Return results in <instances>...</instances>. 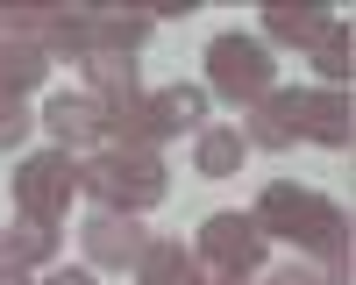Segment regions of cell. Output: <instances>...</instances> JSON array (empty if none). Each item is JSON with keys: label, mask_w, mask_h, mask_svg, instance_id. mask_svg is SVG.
Masks as SVG:
<instances>
[{"label": "cell", "mask_w": 356, "mask_h": 285, "mask_svg": "<svg viewBox=\"0 0 356 285\" xmlns=\"http://www.w3.org/2000/svg\"><path fill=\"white\" fill-rule=\"evenodd\" d=\"M250 214H257L264 236H285V243H300V250H314V256H328V264L349 256V214L335 207L328 193H314V186L278 179V186H264V200H257Z\"/></svg>", "instance_id": "obj_1"}, {"label": "cell", "mask_w": 356, "mask_h": 285, "mask_svg": "<svg viewBox=\"0 0 356 285\" xmlns=\"http://www.w3.org/2000/svg\"><path fill=\"white\" fill-rule=\"evenodd\" d=\"M79 186L114 214H150L171 193V171L157 164V150H93L79 164Z\"/></svg>", "instance_id": "obj_2"}, {"label": "cell", "mask_w": 356, "mask_h": 285, "mask_svg": "<svg viewBox=\"0 0 356 285\" xmlns=\"http://www.w3.org/2000/svg\"><path fill=\"white\" fill-rule=\"evenodd\" d=\"M271 86H278V65H271V50H264L257 36L228 28V36L207 43V100L221 93L228 107H257Z\"/></svg>", "instance_id": "obj_3"}, {"label": "cell", "mask_w": 356, "mask_h": 285, "mask_svg": "<svg viewBox=\"0 0 356 285\" xmlns=\"http://www.w3.org/2000/svg\"><path fill=\"white\" fill-rule=\"evenodd\" d=\"M193 256H200V271H214V278H257L264 271V256H271V236L257 228V214H207L200 221V236H193Z\"/></svg>", "instance_id": "obj_4"}, {"label": "cell", "mask_w": 356, "mask_h": 285, "mask_svg": "<svg viewBox=\"0 0 356 285\" xmlns=\"http://www.w3.org/2000/svg\"><path fill=\"white\" fill-rule=\"evenodd\" d=\"M72 193H79V164H72V150H36V157H22V171H15V214L22 221H43V228H57L65 221V207H72Z\"/></svg>", "instance_id": "obj_5"}, {"label": "cell", "mask_w": 356, "mask_h": 285, "mask_svg": "<svg viewBox=\"0 0 356 285\" xmlns=\"http://www.w3.org/2000/svg\"><path fill=\"white\" fill-rule=\"evenodd\" d=\"M79 243H86V264H93V271H136V256L150 250L143 221L136 214H114V207H100L93 221H86Z\"/></svg>", "instance_id": "obj_6"}, {"label": "cell", "mask_w": 356, "mask_h": 285, "mask_svg": "<svg viewBox=\"0 0 356 285\" xmlns=\"http://www.w3.org/2000/svg\"><path fill=\"white\" fill-rule=\"evenodd\" d=\"M43 129L57 136V150H93V142H107V107L93 93H50Z\"/></svg>", "instance_id": "obj_7"}, {"label": "cell", "mask_w": 356, "mask_h": 285, "mask_svg": "<svg viewBox=\"0 0 356 285\" xmlns=\"http://www.w3.org/2000/svg\"><path fill=\"white\" fill-rule=\"evenodd\" d=\"M207 86H164V93H143V122H150V142H171L186 129H207Z\"/></svg>", "instance_id": "obj_8"}, {"label": "cell", "mask_w": 356, "mask_h": 285, "mask_svg": "<svg viewBox=\"0 0 356 285\" xmlns=\"http://www.w3.org/2000/svg\"><path fill=\"white\" fill-rule=\"evenodd\" d=\"M243 142L250 150H285V142H300V86H271V93L250 107Z\"/></svg>", "instance_id": "obj_9"}, {"label": "cell", "mask_w": 356, "mask_h": 285, "mask_svg": "<svg viewBox=\"0 0 356 285\" xmlns=\"http://www.w3.org/2000/svg\"><path fill=\"white\" fill-rule=\"evenodd\" d=\"M328 28H335V15L328 8H314V0H271V8H264V50H271V43H321V36H328Z\"/></svg>", "instance_id": "obj_10"}, {"label": "cell", "mask_w": 356, "mask_h": 285, "mask_svg": "<svg viewBox=\"0 0 356 285\" xmlns=\"http://www.w3.org/2000/svg\"><path fill=\"white\" fill-rule=\"evenodd\" d=\"M300 136L321 142V150H342V142H349V93L307 86V93H300Z\"/></svg>", "instance_id": "obj_11"}, {"label": "cell", "mask_w": 356, "mask_h": 285, "mask_svg": "<svg viewBox=\"0 0 356 285\" xmlns=\"http://www.w3.org/2000/svg\"><path fill=\"white\" fill-rule=\"evenodd\" d=\"M250 157V142L235 122H207L200 142H193V164H200V179H235V164Z\"/></svg>", "instance_id": "obj_12"}, {"label": "cell", "mask_w": 356, "mask_h": 285, "mask_svg": "<svg viewBox=\"0 0 356 285\" xmlns=\"http://www.w3.org/2000/svg\"><path fill=\"white\" fill-rule=\"evenodd\" d=\"M43 72H50V50L43 43H22V36L0 43V100H22L29 86H43Z\"/></svg>", "instance_id": "obj_13"}, {"label": "cell", "mask_w": 356, "mask_h": 285, "mask_svg": "<svg viewBox=\"0 0 356 285\" xmlns=\"http://www.w3.org/2000/svg\"><path fill=\"white\" fill-rule=\"evenodd\" d=\"M136 278L143 285H207L200 278V256L186 243H150V250L136 256Z\"/></svg>", "instance_id": "obj_14"}, {"label": "cell", "mask_w": 356, "mask_h": 285, "mask_svg": "<svg viewBox=\"0 0 356 285\" xmlns=\"http://www.w3.org/2000/svg\"><path fill=\"white\" fill-rule=\"evenodd\" d=\"M86 86H93V100L114 114V107H129L143 100V86H136V57H86Z\"/></svg>", "instance_id": "obj_15"}, {"label": "cell", "mask_w": 356, "mask_h": 285, "mask_svg": "<svg viewBox=\"0 0 356 285\" xmlns=\"http://www.w3.org/2000/svg\"><path fill=\"white\" fill-rule=\"evenodd\" d=\"M0 256H8V264H22V271H36V264H50V256H57V228L15 214V228H0Z\"/></svg>", "instance_id": "obj_16"}, {"label": "cell", "mask_w": 356, "mask_h": 285, "mask_svg": "<svg viewBox=\"0 0 356 285\" xmlns=\"http://www.w3.org/2000/svg\"><path fill=\"white\" fill-rule=\"evenodd\" d=\"M314 72H321V86H335V93H349V22H335L328 36L314 43Z\"/></svg>", "instance_id": "obj_17"}, {"label": "cell", "mask_w": 356, "mask_h": 285, "mask_svg": "<svg viewBox=\"0 0 356 285\" xmlns=\"http://www.w3.org/2000/svg\"><path fill=\"white\" fill-rule=\"evenodd\" d=\"M29 129H36V114H29L22 100H0V150H15V142H29Z\"/></svg>", "instance_id": "obj_18"}, {"label": "cell", "mask_w": 356, "mask_h": 285, "mask_svg": "<svg viewBox=\"0 0 356 285\" xmlns=\"http://www.w3.org/2000/svg\"><path fill=\"white\" fill-rule=\"evenodd\" d=\"M264 285H328V278H321V271H307V264H292V271H271Z\"/></svg>", "instance_id": "obj_19"}, {"label": "cell", "mask_w": 356, "mask_h": 285, "mask_svg": "<svg viewBox=\"0 0 356 285\" xmlns=\"http://www.w3.org/2000/svg\"><path fill=\"white\" fill-rule=\"evenodd\" d=\"M43 285H93V271H50Z\"/></svg>", "instance_id": "obj_20"}, {"label": "cell", "mask_w": 356, "mask_h": 285, "mask_svg": "<svg viewBox=\"0 0 356 285\" xmlns=\"http://www.w3.org/2000/svg\"><path fill=\"white\" fill-rule=\"evenodd\" d=\"M0 285H29V271H22V264H8V256H0Z\"/></svg>", "instance_id": "obj_21"}, {"label": "cell", "mask_w": 356, "mask_h": 285, "mask_svg": "<svg viewBox=\"0 0 356 285\" xmlns=\"http://www.w3.org/2000/svg\"><path fill=\"white\" fill-rule=\"evenodd\" d=\"M214 285H243V278H214Z\"/></svg>", "instance_id": "obj_22"}, {"label": "cell", "mask_w": 356, "mask_h": 285, "mask_svg": "<svg viewBox=\"0 0 356 285\" xmlns=\"http://www.w3.org/2000/svg\"><path fill=\"white\" fill-rule=\"evenodd\" d=\"M0 43H8V28H0Z\"/></svg>", "instance_id": "obj_23"}]
</instances>
